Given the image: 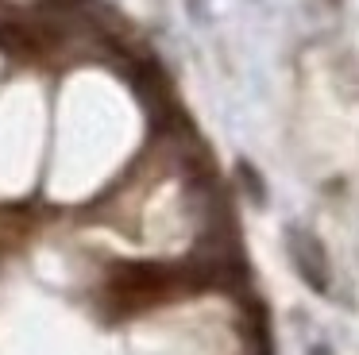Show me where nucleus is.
I'll return each instance as SVG.
<instances>
[{
	"mask_svg": "<svg viewBox=\"0 0 359 355\" xmlns=\"http://www.w3.org/2000/svg\"><path fill=\"white\" fill-rule=\"evenodd\" d=\"M290 239V259H294V267L302 270V278L313 286V290H328V262L325 255H320V243L313 236H305L302 228H290L286 232Z\"/></svg>",
	"mask_w": 359,
	"mask_h": 355,
	"instance_id": "f257e3e1",
	"label": "nucleus"
},
{
	"mask_svg": "<svg viewBox=\"0 0 359 355\" xmlns=\"http://www.w3.org/2000/svg\"><path fill=\"white\" fill-rule=\"evenodd\" d=\"M313 355H328V351H325V347H317V351H313Z\"/></svg>",
	"mask_w": 359,
	"mask_h": 355,
	"instance_id": "f03ea898",
	"label": "nucleus"
}]
</instances>
